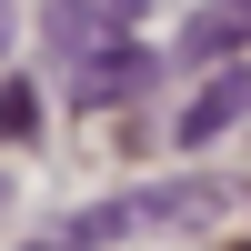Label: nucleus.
<instances>
[{
    "label": "nucleus",
    "instance_id": "1",
    "mask_svg": "<svg viewBox=\"0 0 251 251\" xmlns=\"http://www.w3.org/2000/svg\"><path fill=\"white\" fill-rule=\"evenodd\" d=\"M211 211H221V191H211V181L121 191V201H100V211H80L71 231H60V251H111V241H131V231H161V221H211Z\"/></svg>",
    "mask_w": 251,
    "mask_h": 251
},
{
    "label": "nucleus",
    "instance_id": "2",
    "mask_svg": "<svg viewBox=\"0 0 251 251\" xmlns=\"http://www.w3.org/2000/svg\"><path fill=\"white\" fill-rule=\"evenodd\" d=\"M131 20H141V0H50L40 30H50V50L80 71V60H100V50H131Z\"/></svg>",
    "mask_w": 251,
    "mask_h": 251
},
{
    "label": "nucleus",
    "instance_id": "3",
    "mask_svg": "<svg viewBox=\"0 0 251 251\" xmlns=\"http://www.w3.org/2000/svg\"><path fill=\"white\" fill-rule=\"evenodd\" d=\"M241 111H251V71H211V80H201V100L181 111V141L201 151V141H221Z\"/></svg>",
    "mask_w": 251,
    "mask_h": 251
},
{
    "label": "nucleus",
    "instance_id": "4",
    "mask_svg": "<svg viewBox=\"0 0 251 251\" xmlns=\"http://www.w3.org/2000/svg\"><path fill=\"white\" fill-rule=\"evenodd\" d=\"M141 80H151V50H100V60H80V111H111V100H131Z\"/></svg>",
    "mask_w": 251,
    "mask_h": 251
},
{
    "label": "nucleus",
    "instance_id": "5",
    "mask_svg": "<svg viewBox=\"0 0 251 251\" xmlns=\"http://www.w3.org/2000/svg\"><path fill=\"white\" fill-rule=\"evenodd\" d=\"M231 40H251V10L221 0V10H201L191 30H181V60H211V50H231Z\"/></svg>",
    "mask_w": 251,
    "mask_h": 251
},
{
    "label": "nucleus",
    "instance_id": "6",
    "mask_svg": "<svg viewBox=\"0 0 251 251\" xmlns=\"http://www.w3.org/2000/svg\"><path fill=\"white\" fill-rule=\"evenodd\" d=\"M30 131H40V100L20 80H0V141H30Z\"/></svg>",
    "mask_w": 251,
    "mask_h": 251
},
{
    "label": "nucleus",
    "instance_id": "7",
    "mask_svg": "<svg viewBox=\"0 0 251 251\" xmlns=\"http://www.w3.org/2000/svg\"><path fill=\"white\" fill-rule=\"evenodd\" d=\"M0 50H10V0H0Z\"/></svg>",
    "mask_w": 251,
    "mask_h": 251
}]
</instances>
